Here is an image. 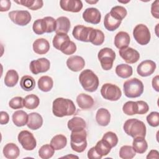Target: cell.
I'll use <instances>...</instances> for the list:
<instances>
[{"label":"cell","instance_id":"6da1fadb","mask_svg":"<svg viewBox=\"0 0 159 159\" xmlns=\"http://www.w3.org/2000/svg\"><path fill=\"white\" fill-rule=\"evenodd\" d=\"M72 35L78 40L84 42H91L96 46L102 45L105 39L104 34L101 30L82 25L75 26Z\"/></svg>","mask_w":159,"mask_h":159},{"label":"cell","instance_id":"7a4b0ae2","mask_svg":"<svg viewBox=\"0 0 159 159\" xmlns=\"http://www.w3.org/2000/svg\"><path fill=\"white\" fill-rule=\"evenodd\" d=\"M76 106L71 99L58 98L53 101L52 112L58 117L72 116L76 112Z\"/></svg>","mask_w":159,"mask_h":159},{"label":"cell","instance_id":"3957f363","mask_svg":"<svg viewBox=\"0 0 159 159\" xmlns=\"http://www.w3.org/2000/svg\"><path fill=\"white\" fill-rule=\"evenodd\" d=\"M124 132L132 138L145 137L147 128L145 124L137 119L127 120L123 125Z\"/></svg>","mask_w":159,"mask_h":159},{"label":"cell","instance_id":"277c9868","mask_svg":"<svg viewBox=\"0 0 159 159\" xmlns=\"http://www.w3.org/2000/svg\"><path fill=\"white\" fill-rule=\"evenodd\" d=\"M79 81L85 91L91 93L96 91L99 84L98 76L89 69L84 70L81 72Z\"/></svg>","mask_w":159,"mask_h":159},{"label":"cell","instance_id":"5b68a950","mask_svg":"<svg viewBox=\"0 0 159 159\" xmlns=\"http://www.w3.org/2000/svg\"><path fill=\"white\" fill-rule=\"evenodd\" d=\"M87 133L85 129L72 130L70 135L71 149L78 153H81L87 147Z\"/></svg>","mask_w":159,"mask_h":159},{"label":"cell","instance_id":"8992f818","mask_svg":"<svg viewBox=\"0 0 159 159\" xmlns=\"http://www.w3.org/2000/svg\"><path fill=\"white\" fill-rule=\"evenodd\" d=\"M124 93L126 97L135 98L140 96L143 92V83L137 78H133L125 81L123 84Z\"/></svg>","mask_w":159,"mask_h":159},{"label":"cell","instance_id":"52a82bcc","mask_svg":"<svg viewBox=\"0 0 159 159\" xmlns=\"http://www.w3.org/2000/svg\"><path fill=\"white\" fill-rule=\"evenodd\" d=\"M98 58L102 68L107 71L112 68L113 63L116 58V53L112 49L105 47L99 50L98 54Z\"/></svg>","mask_w":159,"mask_h":159},{"label":"cell","instance_id":"ba28073f","mask_svg":"<svg viewBox=\"0 0 159 159\" xmlns=\"http://www.w3.org/2000/svg\"><path fill=\"white\" fill-rule=\"evenodd\" d=\"M101 94L106 100L116 101L120 98L122 92L117 85L112 83H105L101 88Z\"/></svg>","mask_w":159,"mask_h":159},{"label":"cell","instance_id":"9c48e42d","mask_svg":"<svg viewBox=\"0 0 159 159\" xmlns=\"http://www.w3.org/2000/svg\"><path fill=\"white\" fill-rule=\"evenodd\" d=\"M133 36L135 41L141 45L148 44L151 39L150 30L147 25L143 24H137L133 30Z\"/></svg>","mask_w":159,"mask_h":159},{"label":"cell","instance_id":"30bf717a","mask_svg":"<svg viewBox=\"0 0 159 159\" xmlns=\"http://www.w3.org/2000/svg\"><path fill=\"white\" fill-rule=\"evenodd\" d=\"M17 139L22 147L26 150H33L37 146L36 139L34 135L28 130H22L19 132Z\"/></svg>","mask_w":159,"mask_h":159},{"label":"cell","instance_id":"8fae6325","mask_svg":"<svg viewBox=\"0 0 159 159\" xmlns=\"http://www.w3.org/2000/svg\"><path fill=\"white\" fill-rule=\"evenodd\" d=\"M8 16L14 24L20 26L27 25L32 19L30 12L25 10L11 11L9 12Z\"/></svg>","mask_w":159,"mask_h":159},{"label":"cell","instance_id":"7c38bea8","mask_svg":"<svg viewBox=\"0 0 159 159\" xmlns=\"http://www.w3.org/2000/svg\"><path fill=\"white\" fill-rule=\"evenodd\" d=\"M50 62L46 58H40L32 60L29 65L30 71L34 75L47 72L50 69Z\"/></svg>","mask_w":159,"mask_h":159},{"label":"cell","instance_id":"4fadbf2b","mask_svg":"<svg viewBox=\"0 0 159 159\" xmlns=\"http://www.w3.org/2000/svg\"><path fill=\"white\" fill-rule=\"evenodd\" d=\"M119 53L120 57L126 63L129 64L136 63L140 58V54L139 52L129 47L120 49Z\"/></svg>","mask_w":159,"mask_h":159},{"label":"cell","instance_id":"5bb4252c","mask_svg":"<svg viewBox=\"0 0 159 159\" xmlns=\"http://www.w3.org/2000/svg\"><path fill=\"white\" fill-rule=\"evenodd\" d=\"M157 68L155 62L150 60L142 61L137 68V73L142 77H147L152 75Z\"/></svg>","mask_w":159,"mask_h":159},{"label":"cell","instance_id":"9a60e30c","mask_svg":"<svg viewBox=\"0 0 159 159\" xmlns=\"http://www.w3.org/2000/svg\"><path fill=\"white\" fill-rule=\"evenodd\" d=\"M82 16L84 21L93 24H99L101 19L100 11L95 7H88L86 9Z\"/></svg>","mask_w":159,"mask_h":159},{"label":"cell","instance_id":"2e32d148","mask_svg":"<svg viewBox=\"0 0 159 159\" xmlns=\"http://www.w3.org/2000/svg\"><path fill=\"white\" fill-rule=\"evenodd\" d=\"M67 67L72 71L78 72L83 70L85 66V61L80 56L73 55L70 57L66 60Z\"/></svg>","mask_w":159,"mask_h":159},{"label":"cell","instance_id":"e0dca14e","mask_svg":"<svg viewBox=\"0 0 159 159\" xmlns=\"http://www.w3.org/2000/svg\"><path fill=\"white\" fill-rule=\"evenodd\" d=\"M60 6L63 11L71 12H78L83 8V3L80 0H61Z\"/></svg>","mask_w":159,"mask_h":159},{"label":"cell","instance_id":"ac0fdd59","mask_svg":"<svg viewBox=\"0 0 159 159\" xmlns=\"http://www.w3.org/2000/svg\"><path fill=\"white\" fill-rule=\"evenodd\" d=\"M34 52L39 55L47 53L50 50V43L47 40L40 38L35 40L32 45Z\"/></svg>","mask_w":159,"mask_h":159},{"label":"cell","instance_id":"d6986e66","mask_svg":"<svg viewBox=\"0 0 159 159\" xmlns=\"http://www.w3.org/2000/svg\"><path fill=\"white\" fill-rule=\"evenodd\" d=\"M76 101L78 107L82 109H91L94 104L93 98L91 96L84 93L78 94Z\"/></svg>","mask_w":159,"mask_h":159},{"label":"cell","instance_id":"ffe728a7","mask_svg":"<svg viewBox=\"0 0 159 159\" xmlns=\"http://www.w3.org/2000/svg\"><path fill=\"white\" fill-rule=\"evenodd\" d=\"M43 124V118L37 112H31L28 115L27 127L31 130H37Z\"/></svg>","mask_w":159,"mask_h":159},{"label":"cell","instance_id":"44dd1931","mask_svg":"<svg viewBox=\"0 0 159 159\" xmlns=\"http://www.w3.org/2000/svg\"><path fill=\"white\" fill-rule=\"evenodd\" d=\"M130 42V38L128 33L120 31L114 37V45L119 50L128 47Z\"/></svg>","mask_w":159,"mask_h":159},{"label":"cell","instance_id":"7402d4cb","mask_svg":"<svg viewBox=\"0 0 159 159\" xmlns=\"http://www.w3.org/2000/svg\"><path fill=\"white\" fill-rule=\"evenodd\" d=\"M96 120L101 126H107L111 120V114L105 108H99L96 114Z\"/></svg>","mask_w":159,"mask_h":159},{"label":"cell","instance_id":"603a6c76","mask_svg":"<svg viewBox=\"0 0 159 159\" xmlns=\"http://www.w3.org/2000/svg\"><path fill=\"white\" fill-rule=\"evenodd\" d=\"M4 156L8 159H16L20 154L19 147L14 143H8L3 148Z\"/></svg>","mask_w":159,"mask_h":159},{"label":"cell","instance_id":"cb8c5ba5","mask_svg":"<svg viewBox=\"0 0 159 159\" xmlns=\"http://www.w3.org/2000/svg\"><path fill=\"white\" fill-rule=\"evenodd\" d=\"M12 120L16 126H24L27 124L28 121V114L22 110L16 111L12 116Z\"/></svg>","mask_w":159,"mask_h":159},{"label":"cell","instance_id":"d4e9b609","mask_svg":"<svg viewBox=\"0 0 159 159\" xmlns=\"http://www.w3.org/2000/svg\"><path fill=\"white\" fill-rule=\"evenodd\" d=\"M57 28L55 32L67 34L70 29V19L65 16H61L56 19Z\"/></svg>","mask_w":159,"mask_h":159},{"label":"cell","instance_id":"484cf974","mask_svg":"<svg viewBox=\"0 0 159 159\" xmlns=\"http://www.w3.org/2000/svg\"><path fill=\"white\" fill-rule=\"evenodd\" d=\"M122 21L113 17L109 12L107 13L104 19V27L109 31H114L118 29Z\"/></svg>","mask_w":159,"mask_h":159},{"label":"cell","instance_id":"4316f807","mask_svg":"<svg viewBox=\"0 0 159 159\" xmlns=\"http://www.w3.org/2000/svg\"><path fill=\"white\" fill-rule=\"evenodd\" d=\"M69 41H70V39L67 34L57 33L54 36L52 43L53 47L56 49L60 51L64 45H66Z\"/></svg>","mask_w":159,"mask_h":159},{"label":"cell","instance_id":"83f0119b","mask_svg":"<svg viewBox=\"0 0 159 159\" xmlns=\"http://www.w3.org/2000/svg\"><path fill=\"white\" fill-rule=\"evenodd\" d=\"M38 87L43 92L50 91L53 86V79L48 76H42L38 80Z\"/></svg>","mask_w":159,"mask_h":159},{"label":"cell","instance_id":"f1b7e54d","mask_svg":"<svg viewBox=\"0 0 159 159\" xmlns=\"http://www.w3.org/2000/svg\"><path fill=\"white\" fill-rule=\"evenodd\" d=\"M116 75L122 78H127L133 73L132 67L127 64L121 63L116 67Z\"/></svg>","mask_w":159,"mask_h":159},{"label":"cell","instance_id":"f546056e","mask_svg":"<svg viewBox=\"0 0 159 159\" xmlns=\"http://www.w3.org/2000/svg\"><path fill=\"white\" fill-rule=\"evenodd\" d=\"M67 144L66 137L62 134L55 135L50 141V145L53 147L55 150H61L66 147Z\"/></svg>","mask_w":159,"mask_h":159},{"label":"cell","instance_id":"4dcf8cb0","mask_svg":"<svg viewBox=\"0 0 159 159\" xmlns=\"http://www.w3.org/2000/svg\"><path fill=\"white\" fill-rule=\"evenodd\" d=\"M67 126L69 130L72 131L81 129H85L86 127V124L83 118L76 116L68 121Z\"/></svg>","mask_w":159,"mask_h":159},{"label":"cell","instance_id":"1f68e13d","mask_svg":"<svg viewBox=\"0 0 159 159\" xmlns=\"http://www.w3.org/2000/svg\"><path fill=\"white\" fill-rule=\"evenodd\" d=\"M132 147L135 152L142 154L145 153L148 148V144L145 138L137 137L134 138L132 142Z\"/></svg>","mask_w":159,"mask_h":159},{"label":"cell","instance_id":"d6a6232c","mask_svg":"<svg viewBox=\"0 0 159 159\" xmlns=\"http://www.w3.org/2000/svg\"><path fill=\"white\" fill-rule=\"evenodd\" d=\"M14 2L25 6L32 11H36L42 8L43 5V2L42 0H20L14 1Z\"/></svg>","mask_w":159,"mask_h":159},{"label":"cell","instance_id":"836d02e7","mask_svg":"<svg viewBox=\"0 0 159 159\" xmlns=\"http://www.w3.org/2000/svg\"><path fill=\"white\" fill-rule=\"evenodd\" d=\"M19 75L14 70H9L7 71L4 77V84L8 87H14L17 83Z\"/></svg>","mask_w":159,"mask_h":159},{"label":"cell","instance_id":"e575fe53","mask_svg":"<svg viewBox=\"0 0 159 159\" xmlns=\"http://www.w3.org/2000/svg\"><path fill=\"white\" fill-rule=\"evenodd\" d=\"M20 86L23 90L25 91H30L35 88V81L31 76L25 75L20 79Z\"/></svg>","mask_w":159,"mask_h":159},{"label":"cell","instance_id":"d590c367","mask_svg":"<svg viewBox=\"0 0 159 159\" xmlns=\"http://www.w3.org/2000/svg\"><path fill=\"white\" fill-rule=\"evenodd\" d=\"M39 104L40 99L35 94H31L24 98V106L28 109H34L39 106Z\"/></svg>","mask_w":159,"mask_h":159},{"label":"cell","instance_id":"8d00e7d4","mask_svg":"<svg viewBox=\"0 0 159 159\" xmlns=\"http://www.w3.org/2000/svg\"><path fill=\"white\" fill-rule=\"evenodd\" d=\"M109 14L115 19L122 21V19L126 17L127 12L124 7L122 6H116L112 7Z\"/></svg>","mask_w":159,"mask_h":159},{"label":"cell","instance_id":"74e56055","mask_svg":"<svg viewBox=\"0 0 159 159\" xmlns=\"http://www.w3.org/2000/svg\"><path fill=\"white\" fill-rule=\"evenodd\" d=\"M94 148L98 153L102 157L108 155L112 148V147L102 139L97 142Z\"/></svg>","mask_w":159,"mask_h":159},{"label":"cell","instance_id":"f35d334b","mask_svg":"<svg viewBox=\"0 0 159 159\" xmlns=\"http://www.w3.org/2000/svg\"><path fill=\"white\" fill-rule=\"evenodd\" d=\"M54 153L55 149L50 144H45L39 150V155L42 159H48L52 157Z\"/></svg>","mask_w":159,"mask_h":159},{"label":"cell","instance_id":"ab89813d","mask_svg":"<svg viewBox=\"0 0 159 159\" xmlns=\"http://www.w3.org/2000/svg\"><path fill=\"white\" fill-rule=\"evenodd\" d=\"M136 152L130 145H123L119 150V157L123 159H132L135 156Z\"/></svg>","mask_w":159,"mask_h":159},{"label":"cell","instance_id":"60d3db41","mask_svg":"<svg viewBox=\"0 0 159 159\" xmlns=\"http://www.w3.org/2000/svg\"><path fill=\"white\" fill-rule=\"evenodd\" d=\"M122 111L127 116H133L137 114V104L136 101H129L126 102L122 106Z\"/></svg>","mask_w":159,"mask_h":159},{"label":"cell","instance_id":"b9f144b4","mask_svg":"<svg viewBox=\"0 0 159 159\" xmlns=\"http://www.w3.org/2000/svg\"><path fill=\"white\" fill-rule=\"evenodd\" d=\"M102 139L106 142L112 148L116 147L118 143V137L117 135L111 131H109L105 133Z\"/></svg>","mask_w":159,"mask_h":159},{"label":"cell","instance_id":"7bdbcfd3","mask_svg":"<svg viewBox=\"0 0 159 159\" xmlns=\"http://www.w3.org/2000/svg\"><path fill=\"white\" fill-rule=\"evenodd\" d=\"M32 29L35 34L37 35H42L46 33L45 22L43 19H39L35 20L32 25Z\"/></svg>","mask_w":159,"mask_h":159},{"label":"cell","instance_id":"ee69618b","mask_svg":"<svg viewBox=\"0 0 159 159\" xmlns=\"http://www.w3.org/2000/svg\"><path fill=\"white\" fill-rule=\"evenodd\" d=\"M43 19L45 22L46 33H52L54 31L55 32L57 28L56 20L50 16L45 17L43 18Z\"/></svg>","mask_w":159,"mask_h":159},{"label":"cell","instance_id":"f6af8a7d","mask_svg":"<svg viewBox=\"0 0 159 159\" xmlns=\"http://www.w3.org/2000/svg\"><path fill=\"white\" fill-rule=\"evenodd\" d=\"M9 107L12 109H22L24 106V98L20 96H16L12 98L9 102Z\"/></svg>","mask_w":159,"mask_h":159},{"label":"cell","instance_id":"bcb514c9","mask_svg":"<svg viewBox=\"0 0 159 159\" xmlns=\"http://www.w3.org/2000/svg\"><path fill=\"white\" fill-rule=\"evenodd\" d=\"M147 121L148 124L153 127H157L159 125V113L154 111L150 112L147 116Z\"/></svg>","mask_w":159,"mask_h":159},{"label":"cell","instance_id":"7dc6e473","mask_svg":"<svg viewBox=\"0 0 159 159\" xmlns=\"http://www.w3.org/2000/svg\"><path fill=\"white\" fill-rule=\"evenodd\" d=\"M60 51L66 55H72L76 51V46L73 41L70 40L61 49Z\"/></svg>","mask_w":159,"mask_h":159},{"label":"cell","instance_id":"c3c4849f","mask_svg":"<svg viewBox=\"0 0 159 159\" xmlns=\"http://www.w3.org/2000/svg\"><path fill=\"white\" fill-rule=\"evenodd\" d=\"M137 104V114H145L149 110V106L148 104L143 101H136Z\"/></svg>","mask_w":159,"mask_h":159},{"label":"cell","instance_id":"681fc988","mask_svg":"<svg viewBox=\"0 0 159 159\" xmlns=\"http://www.w3.org/2000/svg\"><path fill=\"white\" fill-rule=\"evenodd\" d=\"M158 5H159V1L157 0L152 4V6H151V13L153 17H154L156 19L159 18Z\"/></svg>","mask_w":159,"mask_h":159},{"label":"cell","instance_id":"f907efd6","mask_svg":"<svg viewBox=\"0 0 159 159\" xmlns=\"http://www.w3.org/2000/svg\"><path fill=\"white\" fill-rule=\"evenodd\" d=\"M102 157L98 153L94 147H91L88 152V158L89 159H101Z\"/></svg>","mask_w":159,"mask_h":159},{"label":"cell","instance_id":"816d5d0a","mask_svg":"<svg viewBox=\"0 0 159 159\" xmlns=\"http://www.w3.org/2000/svg\"><path fill=\"white\" fill-rule=\"evenodd\" d=\"M11 2L8 0H1L0 1V11L6 12L9 10L11 8Z\"/></svg>","mask_w":159,"mask_h":159},{"label":"cell","instance_id":"f5cc1de1","mask_svg":"<svg viewBox=\"0 0 159 159\" xmlns=\"http://www.w3.org/2000/svg\"><path fill=\"white\" fill-rule=\"evenodd\" d=\"M9 120V114L5 111H1L0 112V124L1 125L7 124Z\"/></svg>","mask_w":159,"mask_h":159},{"label":"cell","instance_id":"db71d44e","mask_svg":"<svg viewBox=\"0 0 159 159\" xmlns=\"http://www.w3.org/2000/svg\"><path fill=\"white\" fill-rule=\"evenodd\" d=\"M158 80H159V76L158 75L155 76L152 81V87L157 92L159 91V86H158Z\"/></svg>","mask_w":159,"mask_h":159},{"label":"cell","instance_id":"11a10c76","mask_svg":"<svg viewBox=\"0 0 159 159\" xmlns=\"http://www.w3.org/2000/svg\"><path fill=\"white\" fill-rule=\"evenodd\" d=\"M147 159L150 158H158V152L156 150H152L148 153L147 157Z\"/></svg>","mask_w":159,"mask_h":159},{"label":"cell","instance_id":"9f6ffc18","mask_svg":"<svg viewBox=\"0 0 159 159\" xmlns=\"http://www.w3.org/2000/svg\"><path fill=\"white\" fill-rule=\"evenodd\" d=\"M88 3H89V4H95V3H96V2H98V1H86Z\"/></svg>","mask_w":159,"mask_h":159}]
</instances>
